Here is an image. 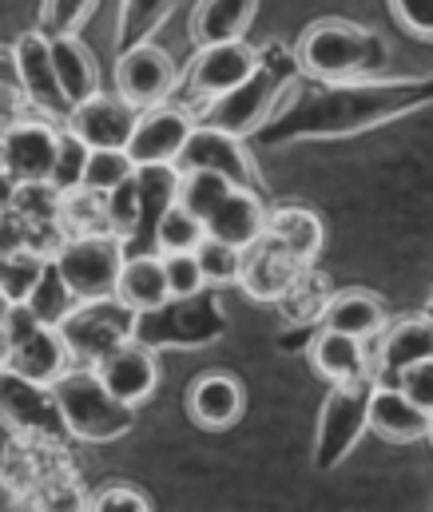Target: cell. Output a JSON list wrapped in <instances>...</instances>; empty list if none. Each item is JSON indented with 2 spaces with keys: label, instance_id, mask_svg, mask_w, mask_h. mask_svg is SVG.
Masks as SVG:
<instances>
[{
  "label": "cell",
  "instance_id": "obj_25",
  "mask_svg": "<svg viewBox=\"0 0 433 512\" xmlns=\"http://www.w3.org/2000/svg\"><path fill=\"white\" fill-rule=\"evenodd\" d=\"M72 366L76 362H72V354H68V346H64V338H60L56 326H40L8 358V370L12 374H20V378H28V382L36 385H56Z\"/></svg>",
  "mask_w": 433,
  "mask_h": 512
},
{
  "label": "cell",
  "instance_id": "obj_13",
  "mask_svg": "<svg viewBox=\"0 0 433 512\" xmlns=\"http://www.w3.org/2000/svg\"><path fill=\"white\" fill-rule=\"evenodd\" d=\"M136 124H140V108H132L120 92H96L92 100L76 104L64 120V128L92 151H128Z\"/></svg>",
  "mask_w": 433,
  "mask_h": 512
},
{
  "label": "cell",
  "instance_id": "obj_32",
  "mask_svg": "<svg viewBox=\"0 0 433 512\" xmlns=\"http://www.w3.org/2000/svg\"><path fill=\"white\" fill-rule=\"evenodd\" d=\"M231 187L235 183H227L223 175H215V171H179V207L183 211H191L195 219H211L215 215V207L231 195Z\"/></svg>",
  "mask_w": 433,
  "mask_h": 512
},
{
  "label": "cell",
  "instance_id": "obj_35",
  "mask_svg": "<svg viewBox=\"0 0 433 512\" xmlns=\"http://www.w3.org/2000/svg\"><path fill=\"white\" fill-rule=\"evenodd\" d=\"M88 155H92V147L80 143L72 131L64 128L60 131V147H56V163H52L48 183H52L60 195L80 191V187H84V171H88Z\"/></svg>",
  "mask_w": 433,
  "mask_h": 512
},
{
  "label": "cell",
  "instance_id": "obj_40",
  "mask_svg": "<svg viewBox=\"0 0 433 512\" xmlns=\"http://www.w3.org/2000/svg\"><path fill=\"white\" fill-rule=\"evenodd\" d=\"M100 0H40V32L44 36H76Z\"/></svg>",
  "mask_w": 433,
  "mask_h": 512
},
{
  "label": "cell",
  "instance_id": "obj_46",
  "mask_svg": "<svg viewBox=\"0 0 433 512\" xmlns=\"http://www.w3.org/2000/svg\"><path fill=\"white\" fill-rule=\"evenodd\" d=\"M16 187H20V183L4 171V175H0V215H8V211H12V203H16Z\"/></svg>",
  "mask_w": 433,
  "mask_h": 512
},
{
  "label": "cell",
  "instance_id": "obj_3",
  "mask_svg": "<svg viewBox=\"0 0 433 512\" xmlns=\"http://www.w3.org/2000/svg\"><path fill=\"white\" fill-rule=\"evenodd\" d=\"M298 60H294V48H283V44H263L259 56H255V68L243 84H235L231 92H223L219 100L203 104L195 112L199 124L215 131H227L235 139H251L255 131L263 128L279 100L290 92V84L298 80Z\"/></svg>",
  "mask_w": 433,
  "mask_h": 512
},
{
  "label": "cell",
  "instance_id": "obj_20",
  "mask_svg": "<svg viewBox=\"0 0 433 512\" xmlns=\"http://www.w3.org/2000/svg\"><path fill=\"white\" fill-rule=\"evenodd\" d=\"M306 362L310 370L330 385H354V382H374V366H370V350L358 338L334 334V330H314L306 342Z\"/></svg>",
  "mask_w": 433,
  "mask_h": 512
},
{
  "label": "cell",
  "instance_id": "obj_24",
  "mask_svg": "<svg viewBox=\"0 0 433 512\" xmlns=\"http://www.w3.org/2000/svg\"><path fill=\"white\" fill-rule=\"evenodd\" d=\"M116 302H124L132 314H155L171 302L167 294V278H163V258L155 251H140V255L124 258V270L116 278Z\"/></svg>",
  "mask_w": 433,
  "mask_h": 512
},
{
  "label": "cell",
  "instance_id": "obj_48",
  "mask_svg": "<svg viewBox=\"0 0 433 512\" xmlns=\"http://www.w3.org/2000/svg\"><path fill=\"white\" fill-rule=\"evenodd\" d=\"M0 175H4V143H0Z\"/></svg>",
  "mask_w": 433,
  "mask_h": 512
},
{
  "label": "cell",
  "instance_id": "obj_5",
  "mask_svg": "<svg viewBox=\"0 0 433 512\" xmlns=\"http://www.w3.org/2000/svg\"><path fill=\"white\" fill-rule=\"evenodd\" d=\"M124 258H128V247L112 231H104V235H68L56 247L52 266L60 270V278L68 282L76 302H100V298L116 294Z\"/></svg>",
  "mask_w": 433,
  "mask_h": 512
},
{
  "label": "cell",
  "instance_id": "obj_39",
  "mask_svg": "<svg viewBox=\"0 0 433 512\" xmlns=\"http://www.w3.org/2000/svg\"><path fill=\"white\" fill-rule=\"evenodd\" d=\"M60 199H64V195H60L52 183H20L12 211H16L28 227H48V223H60Z\"/></svg>",
  "mask_w": 433,
  "mask_h": 512
},
{
  "label": "cell",
  "instance_id": "obj_9",
  "mask_svg": "<svg viewBox=\"0 0 433 512\" xmlns=\"http://www.w3.org/2000/svg\"><path fill=\"white\" fill-rule=\"evenodd\" d=\"M12 80H16L28 112H36L44 120H60V124L68 120L72 104L60 92V80H56V68H52V44L40 28L16 36V44H12Z\"/></svg>",
  "mask_w": 433,
  "mask_h": 512
},
{
  "label": "cell",
  "instance_id": "obj_37",
  "mask_svg": "<svg viewBox=\"0 0 433 512\" xmlns=\"http://www.w3.org/2000/svg\"><path fill=\"white\" fill-rule=\"evenodd\" d=\"M195 258H199L203 278H207L211 290L239 286V274H243V251H239V247H227V243H219V239H203Z\"/></svg>",
  "mask_w": 433,
  "mask_h": 512
},
{
  "label": "cell",
  "instance_id": "obj_10",
  "mask_svg": "<svg viewBox=\"0 0 433 512\" xmlns=\"http://www.w3.org/2000/svg\"><path fill=\"white\" fill-rule=\"evenodd\" d=\"M374 382L354 385H330V397L314 421V465L318 469H334L338 461H346V453L358 449V437L366 433V397Z\"/></svg>",
  "mask_w": 433,
  "mask_h": 512
},
{
  "label": "cell",
  "instance_id": "obj_30",
  "mask_svg": "<svg viewBox=\"0 0 433 512\" xmlns=\"http://www.w3.org/2000/svg\"><path fill=\"white\" fill-rule=\"evenodd\" d=\"M179 0H120V20H116V40L120 48H132V44H144L151 40L163 20L175 12Z\"/></svg>",
  "mask_w": 433,
  "mask_h": 512
},
{
  "label": "cell",
  "instance_id": "obj_38",
  "mask_svg": "<svg viewBox=\"0 0 433 512\" xmlns=\"http://www.w3.org/2000/svg\"><path fill=\"white\" fill-rule=\"evenodd\" d=\"M132 175H136V163L128 151H92L88 171H84V187L96 195H108V191L124 187Z\"/></svg>",
  "mask_w": 433,
  "mask_h": 512
},
{
  "label": "cell",
  "instance_id": "obj_14",
  "mask_svg": "<svg viewBox=\"0 0 433 512\" xmlns=\"http://www.w3.org/2000/svg\"><path fill=\"white\" fill-rule=\"evenodd\" d=\"M60 131L64 124L44 120V116H24L0 135L4 143V171L16 183H48L52 163H56V147H60Z\"/></svg>",
  "mask_w": 433,
  "mask_h": 512
},
{
  "label": "cell",
  "instance_id": "obj_47",
  "mask_svg": "<svg viewBox=\"0 0 433 512\" xmlns=\"http://www.w3.org/2000/svg\"><path fill=\"white\" fill-rule=\"evenodd\" d=\"M8 310H12V298H8V294H4V290H0V322H4V318H8Z\"/></svg>",
  "mask_w": 433,
  "mask_h": 512
},
{
  "label": "cell",
  "instance_id": "obj_12",
  "mask_svg": "<svg viewBox=\"0 0 433 512\" xmlns=\"http://www.w3.org/2000/svg\"><path fill=\"white\" fill-rule=\"evenodd\" d=\"M100 382L112 389V397H120L124 405L140 409L155 397V389L163 385V366H159V350H151L140 338L120 342L116 350H108L96 366Z\"/></svg>",
  "mask_w": 433,
  "mask_h": 512
},
{
  "label": "cell",
  "instance_id": "obj_45",
  "mask_svg": "<svg viewBox=\"0 0 433 512\" xmlns=\"http://www.w3.org/2000/svg\"><path fill=\"white\" fill-rule=\"evenodd\" d=\"M0 326H4V334H8V342H12V350H16V346H20L24 338H32L44 322L32 314V306H28V302H12V310H8V318H4Z\"/></svg>",
  "mask_w": 433,
  "mask_h": 512
},
{
  "label": "cell",
  "instance_id": "obj_22",
  "mask_svg": "<svg viewBox=\"0 0 433 512\" xmlns=\"http://www.w3.org/2000/svg\"><path fill=\"white\" fill-rule=\"evenodd\" d=\"M302 270H306L302 262H294L283 247H275V243L263 235L251 251H243L239 290H243L247 298H255V302H283V294L298 282Z\"/></svg>",
  "mask_w": 433,
  "mask_h": 512
},
{
  "label": "cell",
  "instance_id": "obj_43",
  "mask_svg": "<svg viewBox=\"0 0 433 512\" xmlns=\"http://www.w3.org/2000/svg\"><path fill=\"white\" fill-rule=\"evenodd\" d=\"M394 385H398L422 413H430L433 417V358L418 362V366H410V370H402Z\"/></svg>",
  "mask_w": 433,
  "mask_h": 512
},
{
  "label": "cell",
  "instance_id": "obj_42",
  "mask_svg": "<svg viewBox=\"0 0 433 512\" xmlns=\"http://www.w3.org/2000/svg\"><path fill=\"white\" fill-rule=\"evenodd\" d=\"M88 512H155V501L136 481H108L92 493Z\"/></svg>",
  "mask_w": 433,
  "mask_h": 512
},
{
  "label": "cell",
  "instance_id": "obj_29",
  "mask_svg": "<svg viewBox=\"0 0 433 512\" xmlns=\"http://www.w3.org/2000/svg\"><path fill=\"white\" fill-rule=\"evenodd\" d=\"M203 239H207L203 219H195L191 211H183L179 203H171L159 215L155 231H151V251L155 255H195Z\"/></svg>",
  "mask_w": 433,
  "mask_h": 512
},
{
  "label": "cell",
  "instance_id": "obj_8",
  "mask_svg": "<svg viewBox=\"0 0 433 512\" xmlns=\"http://www.w3.org/2000/svg\"><path fill=\"white\" fill-rule=\"evenodd\" d=\"M0 421L20 441H52V445L68 441L52 385H36L12 370H0Z\"/></svg>",
  "mask_w": 433,
  "mask_h": 512
},
{
  "label": "cell",
  "instance_id": "obj_33",
  "mask_svg": "<svg viewBox=\"0 0 433 512\" xmlns=\"http://www.w3.org/2000/svg\"><path fill=\"white\" fill-rule=\"evenodd\" d=\"M60 231L64 239L68 235H104L108 231V207H104V195L80 187L72 195L60 199Z\"/></svg>",
  "mask_w": 433,
  "mask_h": 512
},
{
  "label": "cell",
  "instance_id": "obj_34",
  "mask_svg": "<svg viewBox=\"0 0 433 512\" xmlns=\"http://www.w3.org/2000/svg\"><path fill=\"white\" fill-rule=\"evenodd\" d=\"M32 505L40 512H88L92 505V493L84 489V481L72 473V469H56L40 481V489L32 493Z\"/></svg>",
  "mask_w": 433,
  "mask_h": 512
},
{
  "label": "cell",
  "instance_id": "obj_7",
  "mask_svg": "<svg viewBox=\"0 0 433 512\" xmlns=\"http://www.w3.org/2000/svg\"><path fill=\"white\" fill-rule=\"evenodd\" d=\"M255 56H259V48L255 44H247V40H227V44H203L195 56H191V64L179 72V88H175V96H187L191 100V116L203 108V104H211V100H219L223 92H231L235 84H243L247 76H251V68H255ZM183 100V104H187ZM179 104V108H183Z\"/></svg>",
  "mask_w": 433,
  "mask_h": 512
},
{
  "label": "cell",
  "instance_id": "obj_26",
  "mask_svg": "<svg viewBox=\"0 0 433 512\" xmlns=\"http://www.w3.org/2000/svg\"><path fill=\"white\" fill-rule=\"evenodd\" d=\"M52 44V68L60 80V92L68 96V104H84L100 92V64L92 56V48L80 36H48Z\"/></svg>",
  "mask_w": 433,
  "mask_h": 512
},
{
  "label": "cell",
  "instance_id": "obj_19",
  "mask_svg": "<svg viewBox=\"0 0 433 512\" xmlns=\"http://www.w3.org/2000/svg\"><path fill=\"white\" fill-rule=\"evenodd\" d=\"M366 433L386 445H414L433 437V417L422 413L394 382H374L366 397Z\"/></svg>",
  "mask_w": 433,
  "mask_h": 512
},
{
  "label": "cell",
  "instance_id": "obj_6",
  "mask_svg": "<svg viewBox=\"0 0 433 512\" xmlns=\"http://www.w3.org/2000/svg\"><path fill=\"white\" fill-rule=\"evenodd\" d=\"M136 326H140V314H132L116 298H100V302H80L60 322V338L76 366H96L108 350L136 338Z\"/></svg>",
  "mask_w": 433,
  "mask_h": 512
},
{
  "label": "cell",
  "instance_id": "obj_18",
  "mask_svg": "<svg viewBox=\"0 0 433 512\" xmlns=\"http://www.w3.org/2000/svg\"><path fill=\"white\" fill-rule=\"evenodd\" d=\"M195 116L179 104H159L140 112V124L128 139V155L136 167H151V163H179L191 131H195Z\"/></svg>",
  "mask_w": 433,
  "mask_h": 512
},
{
  "label": "cell",
  "instance_id": "obj_36",
  "mask_svg": "<svg viewBox=\"0 0 433 512\" xmlns=\"http://www.w3.org/2000/svg\"><path fill=\"white\" fill-rule=\"evenodd\" d=\"M104 207H108V231L124 243V247H132L136 243V235H140V191H136V175L124 183V187H116V191H108L104 195Z\"/></svg>",
  "mask_w": 433,
  "mask_h": 512
},
{
  "label": "cell",
  "instance_id": "obj_44",
  "mask_svg": "<svg viewBox=\"0 0 433 512\" xmlns=\"http://www.w3.org/2000/svg\"><path fill=\"white\" fill-rule=\"evenodd\" d=\"M390 4L402 28H410L422 40H433V0H390Z\"/></svg>",
  "mask_w": 433,
  "mask_h": 512
},
{
  "label": "cell",
  "instance_id": "obj_2",
  "mask_svg": "<svg viewBox=\"0 0 433 512\" xmlns=\"http://www.w3.org/2000/svg\"><path fill=\"white\" fill-rule=\"evenodd\" d=\"M294 60H298L302 80H318V84L374 80L386 72L390 48L378 32L354 20H342V16H326L302 28L294 44Z\"/></svg>",
  "mask_w": 433,
  "mask_h": 512
},
{
  "label": "cell",
  "instance_id": "obj_21",
  "mask_svg": "<svg viewBox=\"0 0 433 512\" xmlns=\"http://www.w3.org/2000/svg\"><path fill=\"white\" fill-rule=\"evenodd\" d=\"M267 203H263V191L255 187H231V195L215 207V215L203 223L207 227V239H219L227 247H239V251H251L263 235H267Z\"/></svg>",
  "mask_w": 433,
  "mask_h": 512
},
{
  "label": "cell",
  "instance_id": "obj_16",
  "mask_svg": "<svg viewBox=\"0 0 433 512\" xmlns=\"http://www.w3.org/2000/svg\"><path fill=\"white\" fill-rule=\"evenodd\" d=\"M433 358V314H402L394 322H386V330L374 338L370 350V366H374V382H398L402 370L418 366Z\"/></svg>",
  "mask_w": 433,
  "mask_h": 512
},
{
  "label": "cell",
  "instance_id": "obj_41",
  "mask_svg": "<svg viewBox=\"0 0 433 512\" xmlns=\"http://www.w3.org/2000/svg\"><path fill=\"white\" fill-rule=\"evenodd\" d=\"M159 258H163V278H167L171 302H187V298H199L203 290H211L195 255H159Z\"/></svg>",
  "mask_w": 433,
  "mask_h": 512
},
{
  "label": "cell",
  "instance_id": "obj_4",
  "mask_svg": "<svg viewBox=\"0 0 433 512\" xmlns=\"http://www.w3.org/2000/svg\"><path fill=\"white\" fill-rule=\"evenodd\" d=\"M52 393H56L68 437L80 445H120L140 425V413L120 397H112V389L100 382L92 366H72L52 385Z\"/></svg>",
  "mask_w": 433,
  "mask_h": 512
},
{
  "label": "cell",
  "instance_id": "obj_27",
  "mask_svg": "<svg viewBox=\"0 0 433 512\" xmlns=\"http://www.w3.org/2000/svg\"><path fill=\"white\" fill-rule=\"evenodd\" d=\"M255 12H259V0H199L195 12H191V40H195V48L243 40L251 20H255Z\"/></svg>",
  "mask_w": 433,
  "mask_h": 512
},
{
  "label": "cell",
  "instance_id": "obj_1",
  "mask_svg": "<svg viewBox=\"0 0 433 512\" xmlns=\"http://www.w3.org/2000/svg\"><path fill=\"white\" fill-rule=\"evenodd\" d=\"M433 104V76H374V80H294L279 100L275 116L255 131L263 147H283L302 139H342L382 128Z\"/></svg>",
  "mask_w": 433,
  "mask_h": 512
},
{
  "label": "cell",
  "instance_id": "obj_23",
  "mask_svg": "<svg viewBox=\"0 0 433 512\" xmlns=\"http://www.w3.org/2000/svg\"><path fill=\"white\" fill-rule=\"evenodd\" d=\"M386 322H390V314H386L382 298L362 290V286H354V290L330 294L318 326L334 330V334H346V338H358V342H374L386 330Z\"/></svg>",
  "mask_w": 433,
  "mask_h": 512
},
{
  "label": "cell",
  "instance_id": "obj_31",
  "mask_svg": "<svg viewBox=\"0 0 433 512\" xmlns=\"http://www.w3.org/2000/svg\"><path fill=\"white\" fill-rule=\"evenodd\" d=\"M24 302L32 306V314H36L44 326H56V330H60V322L80 306V302H76V294L68 290V282L60 278V270L52 266V258H48V266H44L40 282L28 290V298H24Z\"/></svg>",
  "mask_w": 433,
  "mask_h": 512
},
{
  "label": "cell",
  "instance_id": "obj_17",
  "mask_svg": "<svg viewBox=\"0 0 433 512\" xmlns=\"http://www.w3.org/2000/svg\"><path fill=\"white\" fill-rule=\"evenodd\" d=\"M175 167L179 171H215V175H223L235 187H255L259 191V167L247 155L243 139H235L227 131L207 128V124H195V131H191V139H187V147H183V155H179Z\"/></svg>",
  "mask_w": 433,
  "mask_h": 512
},
{
  "label": "cell",
  "instance_id": "obj_15",
  "mask_svg": "<svg viewBox=\"0 0 433 512\" xmlns=\"http://www.w3.org/2000/svg\"><path fill=\"white\" fill-rule=\"evenodd\" d=\"M187 421L203 433H227L243 421L247 413V389L235 374L227 370H203L199 378H191L187 397H183Z\"/></svg>",
  "mask_w": 433,
  "mask_h": 512
},
{
  "label": "cell",
  "instance_id": "obj_11",
  "mask_svg": "<svg viewBox=\"0 0 433 512\" xmlns=\"http://www.w3.org/2000/svg\"><path fill=\"white\" fill-rule=\"evenodd\" d=\"M175 88H179V68L167 56V48H159L155 40L120 48V56H116V92L132 108L147 112V108L171 104Z\"/></svg>",
  "mask_w": 433,
  "mask_h": 512
},
{
  "label": "cell",
  "instance_id": "obj_28",
  "mask_svg": "<svg viewBox=\"0 0 433 512\" xmlns=\"http://www.w3.org/2000/svg\"><path fill=\"white\" fill-rule=\"evenodd\" d=\"M267 239L283 247L294 262L314 266V258L322 251V219L306 207H275L267 215Z\"/></svg>",
  "mask_w": 433,
  "mask_h": 512
}]
</instances>
